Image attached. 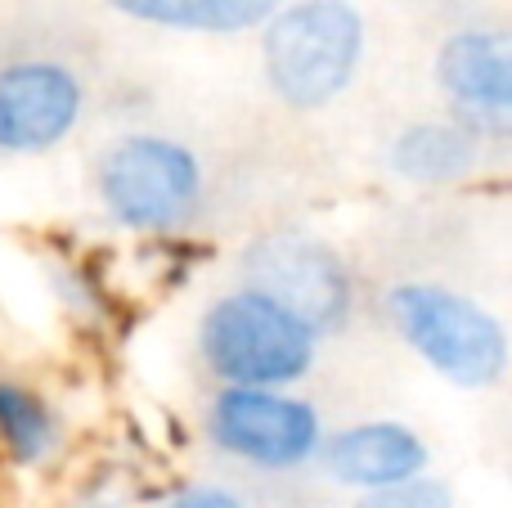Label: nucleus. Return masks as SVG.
<instances>
[{"label": "nucleus", "mask_w": 512, "mask_h": 508, "mask_svg": "<svg viewBox=\"0 0 512 508\" xmlns=\"http://www.w3.org/2000/svg\"><path fill=\"white\" fill-rule=\"evenodd\" d=\"M364 41L351 0H283L261 27L265 81L297 113L328 108L360 72Z\"/></svg>", "instance_id": "obj_1"}, {"label": "nucleus", "mask_w": 512, "mask_h": 508, "mask_svg": "<svg viewBox=\"0 0 512 508\" xmlns=\"http://www.w3.org/2000/svg\"><path fill=\"white\" fill-rule=\"evenodd\" d=\"M387 320L427 369L454 387L486 392L508 374V333L477 297L445 284H396L387 293Z\"/></svg>", "instance_id": "obj_2"}, {"label": "nucleus", "mask_w": 512, "mask_h": 508, "mask_svg": "<svg viewBox=\"0 0 512 508\" xmlns=\"http://www.w3.org/2000/svg\"><path fill=\"white\" fill-rule=\"evenodd\" d=\"M198 351L221 387L279 392L310 374L319 356V333L256 288H234L207 306Z\"/></svg>", "instance_id": "obj_3"}, {"label": "nucleus", "mask_w": 512, "mask_h": 508, "mask_svg": "<svg viewBox=\"0 0 512 508\" xmlns=\"http://www.w3.org/2000/svg\"><path fill=\"white\" fill-rule=\"evenodd\" d=\"M99 203L131 230H180L203 212V162L171 135H126L108 144L95 171Z\"/></svg>", "instance_id": "obj_4"}, {"label": "nucleus", "mask_w": 512, "mask_h": 508, "mask_svg": "<svg viewBox=\"0 0 512 508\" xmlns=\"http://www.w3.org/2000/svg\"><path fill=\"white\" fill-rule=\"evenodd\" d=\"M248 284L261 297L279 302L283 311H292L301 324H310L315 333L342 329L351 320L355 288L346 275L342 257L328 248L324 239L306 230H270L248 248L243 257Z\"/></svg>", "instance_id": "obj_5"}, {"label": "nucleus", "mask_w": 512, "mask_h": 508, "mask_svg": "<svg viewBox=\"0 0 512 508\" xmlns=\"http://www.w3.org/2000/svg\"><path fill=\"white\" fill-rule=\"evenodd\" d=\"M207 428L225 455L261 473L306 468L324 446V423L315 405L261 387H221L207 410Z\"/></svg>", "instance_id": "obj_6"}, {"label": "nucleus", "mask_w": 512, "mask_h": 508, "mask_svg": "<svg viewBox=\"0 0 512 508\" xmlns=\"http://www.w3.org/2000/svg\"><path fill=\"white\" fill-rule=\"evenodd\" d=\"M86 117V81L63 59L27 54L0 63V153L32 158L63 144Z\"/></svg>", "instance_id": "obj_7"}, {"label": "nucleus", "mask_w": 512, "mask_h": 508, "mask_svg": "<svg viewBox=\"0 0 512 508\" xmlns=\"http://www.w3.org/2000/svg\"><path fill=\"white\" fill-rule=\"evenodd\" d=\"M436 86L450 99V122L481 144H504L512 131V41L504 27H463L445 36Z\"/></svg>", "instance_id": "obj_8"}, {"label": "nucleus", "mask_w": 512, "mask_h": 508, "mask_svg": "<svg viewBox=\"0 0 512 508\" xmlns=\"http://www.w3.org/2000/svg\"><path fill=\"white\" fill-rule=\"evenodd\" d=\"M427 459H432L427 441L409 423L396 419L355 423L319 446L324 473L342 486H355V491H382V486L409 482V477L427 473Z\"/></svg>", "instance_id": "obj_9"}, {"label": "nucleus", "mask_w": 512, "mask_h": 508, "mask_svg": "<svg viewBox=\"0 0 512 508\" xmlns=\"http://www.w3.org/2000/svg\"><path fill=\"white\" fill-rule=\"evenodd\" d=\"M387 162L400 180L423 189H441V185H459L477 171L481 162V140L468 135L459 122H409L405 131L391 140Z\"/></svg>", "instance_id": "obj_10"}, {"label": "nucleus", "mask_w": 512, "mask_h": 508, "mask_svg": "<svg viewBox=\"0 0 512 508\" xmlns=\"http://www.w3.org/2000/svg\"><path fill=\"white\" fill-rule=\"evenodd\" d=\"M117 14L135 18L167 32H198V36H239L265 27V18L283 0H104Z\"/></svg>", "instance_id": "obj_11"}, {"label": "nucleus", "mask_w": 512, "mask_h": 508, "mask_svg": "<svg viewBox=\"0 0 512 508\" xmlns=\"http://www.w3.org/2000/svg\"><path fill=\"white\" fill-rule=\"evenodd\" d=\"M0 437H5L14 459L36 464V459H45L54 446V419L32 392L0 383Z\"/></svg>", "instance_id": "obj_12"}, {"label": "nucleus", "mask_w": 512, "mask_h": 508, "mask_svg": "<svg viewBox=\"0 0 512 508\" xmlns=\"http://www.w3.org/2000/svg\"><path fill=\"white\" fill-rule=\"evenodd\" d=\"M355 508H454V491L441 477H409V482L382 486V491H364Z\"/></svg>", "instance_id": "obj_13"}, {"label": "nucleus", "mask_w": 512, "mask_h": 508, "mask_svg": "<svg viewBox=\"0 0 512 508\" xmlns=\"http://www.w3.org/2000/svg\"><path fill=\"white\" fill-rule=\"evenodd\" d=\"M167 508H248L234 491L225 486H185Z\"/></svg>", "instance_id": "obj_14"}]
</instances>
